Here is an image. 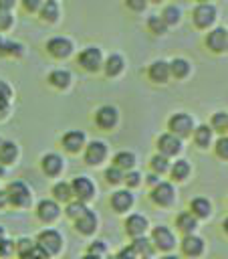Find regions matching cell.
<instances>
[{
  "mask_svg": "<svg viewBox=\"0 0 228 259\" xmlns=\"http://www.w3.org/2000/svg\"><path fill=\"white\" fill-rule=\"evenodd\" d=\"M194 130H196V119L188 111H176L167 119V134H172L180 140L192 138Z\"/></svg>",
  "mask_w": 228,
  "mask_h": 259,
  "instance_id": "cell-1",
  "label": "cell"
},
{
  "mask_svg": "<svg viewBox=\"0 0 228 259\" xmlns=\"http://www.w3.org/2000/svg\"><path fill=\"white\" fill-rule=\"evenodd\" d=\"M218 18V8L214 2H200L192 10V22L200 30H210L214 28V22Z\"/></svg>",
  "mask_w": 228,
  "mask_h": 259,
  "instance_id": "cell-2",
  "label": "cell"
},
{
  "mask_svg": "<svg viewBox=\"0 0 228 259\" xmlns=\"http://www.w3.org/2000/svg\"><path fill=\"white\" fill-rule=\"evenodd\" d=\"M149 241L153 245L155 251H161V253H172L176 249V235L174 231L167 227V225H157L151 229V235H149Z\"/></svg>",
  "mask_w": 228,
  "mask_h": 259,
  "instance_id": "cell-3",
  "label": "cell"
},
{
  "mask_svg": "<svg viewBox=\"0 0 228 259\" xmlns=\"http://www.w3.org/2000/svg\"><path fill=\"white\" fill-rule=\"evenodd\" d=\"M6 196H8V204L12 206H18V208H26L32 200V194H30V188L22 182V180H14L6 186Z\"/></svg>",
  "mask_w": 228,
  "mask_h": 259,
  "instance_id": "cell-4",
  "label": "cell"
},
{
  "mask_svg": "<svg viewBox=\"0 0 228 259\" xmlns=\"http://www.w3.org/2000/svg\"><path fill=\"white\" fill-rule=\"evenodd\" d=\"M204 45L210 53L214 55H222L228 51V28L224 26H214L208 30V34L204 36Z\"/></svg>",
  "mask_w": 228,
  "mask_h": 259,
  "instance_id": "cell-5",
  "label": "cell"
},
{
  "mask_svg": "<svg viewBox=\"0 0 228 259\" xmlns=\"http://www.w3.org/2000/svg\"><path fill=\"white\" fill-rule=\"evenodd\" d=\"M155 148H157V154L159 156H163V158H176V156H180L182 154V150H184V144H182V140L180 138H176V136H172V134H159L157 136V140H155Z\"/></svg>",
  "mask_w": 228,
  "mask_h": 259,
  "instance_id": "cell-6",
  "label": "cell"
},
{
  "mask_svg": "<svg viewBox=\"0 0 228 259\" xmlns=\"http://www.w3.org/2000/svg\"><path fill=\"white\" fill-rule=\"evenodd\" d=\"M149 198H151V202H153L155 206L167 208V206H172V204L176 202V188H174V184H172V182L161 180L157 186H153V188H151Z\"/></svg>",
  "mask_w": 228,
  "mask_h": 259,
  "instance_id": "cell-7",
  "label": "cell"
},
{
  "mask_svg": "<svg viewBox=\"0 0 228 259\" xmlns=\"http://www.w3.org/2000/svg\"><path fill=\"white\" fill-rule=\"evenodd\" d=\"M36 245L50 257V255H56L63 249V237H61V233L56 229H44V231L38 233Z\"/></svg>",
  "mask_w": 228,
  "mask_h": 259,
  "instance_id": "cell-8",
  "label": "cell"
},
{
  "mask_svg": "<svg viewBox=\"0 0 228 259\" xmlns=\"http://www.w3.org/2000/svg\"><path fill=\"white\" fill-rule=\"evenodd\" d=\"M77 61H79V65H81L85 71L95 73V71H99V69L103 67V53H101L99 47H87V49H83V51L79 53Z\"/></svg>",
  "mask_w": 228,
  "mask_h": 259,
  "instance_id": "cell-9",
  "label": "cell"
},
{
  "mask_svg": "<svg viewBox=\"0 0 228 259\" xmlns=\"http://www.w3.org/2000/svg\"><path fill=\"white\" fill-rule=\"evenodd\" d=\"M71 190L73 196H77V200L81 202H89L91 198H95V184L89 176H75L71 182Z\"/></svg>",
  "mask_w": 228,
  "mask_h": 259,
  "instance_id": "cell-10",
  "label": "cell"
},
{
  "mask_svg": "<svg viewBox=\"0 0 228 259\" xmlns=\"http://www.w3.org/2000/svg\"><path fill=\"white\" fill-rule=\"evenodd\" d=\"M180 251H182L184 257L198 259V257L204 255L206 243H204V239L198 237V235H186V237H182V241H180Z\"/></svg>",
  "mask_w": 228,
  "mask_h": 259,
  "instance_id": "cell-11",
  "label": "cell"
},
{
  "mask_svg": "<svg viewBox=\"0 0 228 259\" xmlns=\"http://www.w3.org/2000/svg\"><path fill=\"white\" fill-rule=\"evenodd\" d=\"M123 227H125V233H127L129 237L137 239V237H145V233H147V229H149V221H147L145 214L133 212V214H129V217L125 219Z\"/></svg>",
  "mask_w": 228,
  "mask_h": 259,
  "instance_id": "cell-12",
  "label": "cell"
},
{
  "mask_svg": "<svg viewBox=\"0 0 228 259\" xmlns=\"http://www.w3.org/2000/svg\"><path fill=\"white\" fill-rule=\"evenodd\" d=\"M46 51L54 59H67L73 53V42L67 36H52L46 40Z\"/></svg>",
  "mask_w": 228,
  "mask_h": 259,
  "instance_id": "cell-13",
  "label": "cell"
},
{
  "mask_svg": "<svg viewBox=\"0 0 228 259\" xmlns=\"http://www.w3.org/2000/svg\"><path fill=\"white\" fill-rule=\"evenodd\" d=\"M107 158V144L101 140H93L85 146V162L89 166H99Z\"/></svg>",
  "mask_w": 228,
  "mask_h": 259,
  "instance_id": "cell-14",
  "label": "cell"
},
{
  "mask_svg": "<svg viewBox=\"0 0 228 259\" xmlns=\"http://www.w3.org/2000/svg\"><path fill=\"white\" fill-rule=\"evenodd\" d=\"M117 121H119V111L113 105H101L95 111V123L101 130H111L117 125Z\"/></svg>",
  "mask_w": 228,
  "mask_h": 259,
  "instance_id": "cell-15",
  "label": "cell"
},
{
  "mask_svg": "<svg viewBox=\"0 0 228 259\" xmlns=\"http://www.w3.org/2000/svg\"><path fill=\"white\" fill-rule=\"evenodd\" d=\"M61 214V206L56 200L52 198H42L38 204H36V217L42 221V223H52L56 221Z\"/></svg>",
  "mask_w": 228,
  "mask_h": 259,
  "instance_id": "cell-16",
  "label": "cell"
},
{
  "mask_svg": "<svg viewBox=\"0 0 228 259\" xmlns=\"http://www.w3.org/2000/svg\"><path fill=\"white\" fill-rule=\"evenodd\" d=\"M40 168L46 176H59L65 168V160L56 154V152H48L40 158Z\"/></svg>",
  "mask_w": 228,
  "mask_h": 259,
  "instance_id": "cell-17",
  "label": "cell"
},
{
  "mask_svg": "<svg viewBox=\"0 0 228 259\" xmlns=\"http://www.w3.org/2000/svg\"><path fill=\"white\" fill-rule=\"evenodd\" d=\"M111 208L115 210V212H127L131 206H133V202H135V196L131 194V190H127V188H123V190H115L113 194H111Z\"/></svg>",
  "mask_w": 228,
  "mask_h": 259,
  "instance_id": "cell-18",
  "label": "cell"
},
{
  "mask_svg": "<svg viewBox=\"0 0 228 259\" xmlns=\"http://www.w3.org/2000/svg\"><path fill=\"white\" fill-rule=\"evenodd\" d=\"M61 142H63V148H65L67 152H71V154H77V152L83 150V146H87V138H85V134H83L81 130H71V132H67Z\"/></svg>",
  "mask_w": 228,
  "mask_h": 259,
  "instance_id": "cell-19",
  "label": "cell"
},
{
  "mask_svg": "<svg viewBox=\"0 0 228 259\" xmlns=\"http://www.w3.org/2000/svg\"><path fill=\"white\" fill-rule=\"evenodd\" d=\"M147 77L153 83H167V79H169V63L163 61V59L153 61L147 67Z\"/></svg>",
  "mask_w": 228,
  "mask_h": 259,
  "instance_id": "cell-20",
  "label": "cell"
},
{
  "mask_svg": "<svg viewBox=\"0 0 228 259\" xmlns=\"http://www.w3.org/2000/svg\"><path fill=\"white\" fill-rule=\"evenodd\" d=\"M192 140L200 150H208L214 144V132L208 123H200V125H196L194 134H192Z\"/></svg>",
  "mask_w": 228,
  "mask_h": 259,
  "instance_id": "cell-21",
  "label": "cell"
},
{
  "mask_svg": "<svg viewBox=\"0 0 228 259\" xmlns=\"http://www.w3.org/2000/svg\"><path fill=\"white\" fill-rule=\"evenodd\" d=\"M188 208H190L192 217H196L198 221L210 219V214H212V202H210L206 196H196V198H192L190 204H188Z\"/></svg>",
  "mask_w": 228,
  "mask_h": 259,
  "instance_id": "cell-22",
  "label": "cell"
},
{
  "mask_svg": "<svg viewBox=\"0 0 228 259\" xmlns=\"http://www.w3.org/2000/svg\"><path fill=\"white\" fill-rule=\"evenodd\" d=\"M176 229L186 237V235H196V229H198V219L192 217L190 210H182L178 217H176Z\"/></svg>",
  "mask_w": 228,
  "mask_h": 259,
  "instance_id": "cell-23",
  "label": "cell"
},
{
  "mask_svg": "<svg viewBox=\"0 0 228 259\" xmlns=\"http://www.w3.org/2000/svg\"><path fill=\"white\" fill-rule=\"evenodd\" d=\"M190 172H192V166L186 158H178L169 166V176H172L174 182H186L190 178Z\"/></svg>",
  "mask_w": 228,
  "mask_h": 259,
  "instance_id": "cell-24",
  "label": "cell"
},
{
  "mask_svg": "<svg viewBox=\"0 0 228 259\" xmlns=\"http://www.w3.org/2000/svg\"><path fill=\"white\" fill-rule=\"evenodd\" d=\"M125 67V59L119 53H111L105 61H103V71L107 77H117Z\"/></svg>",
  "mask_w": 228,
  "mask_h": 259,
  "instance_id": "cell-25",
  "label": "cell"
},
{
  "mask_svg": "<svg viewBox=\"0 0 228 259\" xmlns=\"http://www.w3.org/2000/svg\"><path fill=\"white\" fill-rule=\"evenodd\" d=\"M192 73V63L184 57H176L169 61V77H176V79H186L188 75Z\"/></svg>",
  "mask_w": 228,
  "mask_h": 259,
  "instance_id": "cell-26",
  "label": "cell"
},
{
  "mask_svg": "<svg viewBox=\"0 0 228 259\" xmlns=\"http://www.w3.org/2000/svg\"><path fill=\"white\" fill-rule=\"evenodd\" d=\"M75 229L81 233V235H93L95 229H97V214L93 210H87L81 219L75 221Z\"/></svg>",
  "mask_w": 228,
  "mask_h": 259,
  "instance_id": "cell-27",
  "label": "cell"
},
{
  "mask_svg": "<svg viewBox=\"0 0 228 259\" xmlns=\"http://www.w3.org/2000/svg\"><path fill=\"white\" fill-rule=\"evenodd\" d=\"M159 18L163 20L165 26H176V24H180V20H182V10H180V6H176V4H165V6L161 8Z\"/></svg>",
  "mask_w": 228,
  "mask_h": 259,
  "instance_id": "cell-28",
  "label": "cell"
},
{
  "mask_svg": "<svg viewBox=\"0 0 228 259\" xmlns=\"http://www.w3.org/2000/svg\"><path fill=\"white\" fill-rule=\"evenodd\" d=\"M48 83L56 89H67L71 85V73L67 69H54L48 75Z\"/></svg>",
  "mask_w": 228,
  "mask_h": 259,
  "instance_id": "cell-29",
  "label": "cell"
},
{
  "mask_svg": "<svg viewBox=\"0 0 228 259\" xmlns=\"http://www.w3.org/2000/svg\"><path fill=\"white\" fill-rule=\"evenodd\" d=\"M135 162H137L135 154H133V152H127V150L117 152V154H115V158H113V166H117L119 170H127V172H129V170H133Z\"/></svg>",
  "mask_w": 228,
  "mask_h": 259,
  "instance_id": "cell-30",
  "label": "cell"
},
{
  "mask_svg": "<svg viewBox=\"0 0 228 259\" xmlns=\"http://www.w3.org/2000/svg\"><path fill=\"white\" fill-rule=\"evenodd\" d=\"M18 156V146L10 140H2L0 144V164H12Z\"/></svg>",
  "mask_w": 228,
  "mask_h": 259,
  "instance_id": "cell-31",
  "label": "cell"
},
{
  "mask_svg": "<svg viewBox=\"0 0 228 259\" xmlns=\"http://www.w3.org/2000/svg\"><path fill=\"white\" fill-rule=\"evenodd\" d=\"M38 14H40V18H42L44 22H56V20H59V2H54V0L42 2Z\"/></svg>",
  "mask_w": 228,
  "mask_h": 259,
  "instance_id": "cell-32",
  "label": "cell"
},
{
  "mask_svg": "<svg viewBox=\"0 0 228 259\" xmlns=\"http://www.w3.org/2000/svg\"><path fill=\"white\" fill-rule=\"evenodd\" d=\"M52 200H56V202H71V198H73V190H71V182H65V180H61V182H56L54 186H52Z\"/></svg>",
  "mask_w": 228,
  "mask_h": 259,
  "instance_id": "cell-33",
  "label": "cell"
},
{
  "mask_svg": "<svg viewBox=\"0 0 228 259\" xmlns=\"http://www.w3.org/2000/svg\"><path fill=\"white\" fill-rule=\"evenodd\" d=\"M208 125L212 127V132H218V134L224 136L226 130H228V111H216V113H212Z\"/></svg>",
  "mask_w": 228,
  "mask_h": 259,
  "instance_id": "cell-34",
  "label": "cell"
},
{
  "mask_svg": "<svg viewBox=\"0 0 228 259\" xmlns=\"http://www.w3.org/2000/svg\"><path fill=\"white\" fill-rule=\"evenodd\" d=\"M149 166H151V172H153V174L161 176V174H167V172H169L172 162H169L167 158L159 156V154H153V156H151V160H149Z\"/></svg>",
  "mask_w": 228,
  "mask_h": 259,
  "instance_id": "cell-35",
  "label": "cell"
},
{
  "mask_svg": "<svg viewBox=\"0 0 228 259\" xmlns=\"http://www.w3.org/2000/svg\"><path fill=\"white\" fill-rule=\"evenodd\" d=\"M131 247H133V251L137 253V257H149V255L153 253V245H151V241H149L147 237H137V239H133Z\"/></svg>",
  "mask_w": 228,
  "mask_h": 259,
  "instance_id": "cell-36",
  "label": "cell"
},
{
  "mask_svg": "<svg viewBox=\"0 0 228 259\" xmlns=\"http://www.w3.org/2000/svg\"><path fill=\"white\" fill-rule=\"evenodd\" d=\"M87 210H89V208H87V204H85V202H81V200H71V202H67L65 214H67L71 221H77V219H81Z\"/></svg>",
  "mask_w": 228,
  "mask_h": 259,
  "instance_id": "cell-37",
  "label": "cell"
},
{
  "mask_svg": "<svg viewBox=\"0 0 228 259\" xmlns=\"http://www.w3.org/2000/svg\"><path fill=\"white\" fill-rule=\"evenodd\" d=\"M147 28H149V32H153V34H157V36H161V34L167 32V26H165L163 20L159 18V14L147 16Z\"/></svg>",
  "mask_w": 228,
  "mask_h": 259,
  "instance_id": "cell-38",
  "label": "cell"
},
{
  "mask_svg": "<svg viewBox=\"0 0 228 259\" xmlns=\"http://www.w3.org/2000/svg\"><path fill=\"white\" fill-rule=\"evenodd\" d=\"M214 154H216L220 160H226V162H228V134H226V136H220V138L214 142Z\"/></svg>",
  "mask_w": 228,
  "mask_h": 259,
  "instance_id": "cell-39",
  "label": "cell"
},
{
  "mask_svg": "<svg viewBox=\"0 0 228 259\" xmlns=\"http://www.w3.org/2000/svg\"><path fill=\"white\" fill-rule=\"evenodd\" d=\"M123 170H119L117 166H109L107 170H105V180L109 182V184H119V182H123Z\"/></svg>",
  "mask_w": 228,
  "mask_h": 259,
  "instance_id": "cell-40",
  "label": "cell"
},
{
  "mask_svg": "<svg viewBox=\"0 0 228 259\" xmlns=\"http://www.w3.org/2000/svg\"><path fill=\"white\" fill-rule=\"evenodd\" d=\"M32 247H34V241H30V239H26V237H22V239H18V241L14 243V249H16V253H18L20 259H22Z\"/></svg>",
  "mask_w": 228,
  "mask_h": 259,
  "instance_id": "cell-41",
  "label": "cell"
},
{
  "mask_svg": "<svg viewBox=\"0 0 228 259\" xmlns=\"http://www.w3.org/2000/svg\"><path fill=\"white\" fill-rule=\"evenodd\" d=\"M141 174L137 172V170H129V172H125L123 174V182L127 184V188H135V186H139L141 184Z\"/></svg>",
  "mask_w": 228,
  "mask_h": 259,
  "instance_id": "cell-42",
  "label": "cell"
},
{
  "mask_svg": "<svg viewBox=\"0 0 228 259\" xmlns=\"http://www.w3.org/2000/svg\"><path fill=\"white\" fill-rule=\"evenodd\" d=\"M105 251H107L105 241H93V243L89 245V249H87V253H91V255H99V257H103Z\"/></svg>",
  "mask_w": 228,
  "mask_h": 259,
  "instance_id": "cell-43",
  "label": "cell"
},
{
  "mask_svg": "<svg viewBox=\"0 0 228 259\" xmlns=\"http://www.w3.org/2000/svg\"><path fill=\"white\" fill-rule=\"evenodd\" d=\"M14 253V243L10 239H0V255L2 257H10Z\"/></svg>",
  "mask_w": 228,
  "mask_h": 259,
  "instance_id": "cell-44",
  "label": "cell"
},
{
  "mask_svg": "<svg viewBox=\"0 0 228 259\" xmlns=\"http://www.w3.org/2000/svg\"><path fill=\"white\" fill-rule=\"evenodd\" d=\"M22 259H48V255H46V253H44V251L34 243V247H32V249L22 257Z\"/></svg>",
  "mask_w": 228,
  "mask_h": 259,
  "instance_id": "cell-45",
  "label": "cell"
},
{
  "mask_svg": "<svg viewBox=\"0 0 228 259\" xmlns=\"http://www.w3.org/2000/svg\"><path fill=\"white\" fill-rule=\"evenodd\" d=\"M10 97H12V89L6 81H0V101L2 103H10Z\"/></svg>",
  "mask_w": 228,
  "mask_h": 259,
  "instance_id": "cell-46",
  "label": "cell"
},
{
  "mask_svg": "<svg viewBox=\"0 0 228 259\" xmlns=\"http://www.w3.org/2000/svg\"><path fill=\"white\" fill-rule=\"evenodd\" d=\"M12 26V14L8 10H0V30H6Z\"/></svg>",
  "mask_w": 228,
  "mask_h": 259,
  "instance_id": "cell-47",
  "label": "cell"
},
{
  "mask_svg": "<svg viewBox=\"0 0 228 259\" xmlns=\"http://www.w3.org/2000/svg\"><path fill=\"white\" fill-rule=\"evenodd\" d=\"M115 259H137V253L133 251V247L129 245V247H123L119 253H117V257Z\"/></svg>",
  "mask_w": 228,
  "mask_h": 259,
  "instance_id": "cell-48",
  "label": "cell"
},
{
  "mask_svg": "<svg viewBox=\"0 0 228 259\" xmlns=\"http://www.w3.org/2000/svg\"><path fill=\"white\" fill-rule=\"evenodd\" d=\"M125 6H127V8H131V10H137V12H139V10H145L147 2H145V0H127V2H125Z\"/></svg>",
  "mask_w": 228,
  "mask_h": 259,
  "instance_id": "cell-49",
  "label": "cell"
},
{
  "mask_svg": "<svg viewBox=\"0 0 228 259\" xmlns=\"http://www.w3.org/2000/svg\"><path fill=\"white\" fill-rule=\"evenodd\" d=\"M22 6H24L28 12H36V10H40L42 2H40V0H24V2H22Z\"/></svg>",
  "mask_w": 228,
  "mask_h": 259,
  "instance_id": "cell-50",
  "label": "cell"
},
{
  "mask_svg": "<svg viewBox=\"0 0 228 259\" xmlns=\"http://www.w3.org/2000/svg\"><path fill=\"white\" fill-rule=\"evenodd\" d=\"M145 182L153 188V186H157L161 180H159V176H157V174H153V172H151V174H147V176H145Z\"/></svg>",
  "mask_w": 228,
  "mask_h": 259,
  "instance_id": "cell-51",
  "label": "cell"
},
{
  "mask_svg": "<svg viewBox=\"0 0 228 259\" xmlns=\"http://www.w3.org/2000/svg\"><path fill=\"white\" fill-rule=\"evenodd\" d=\"M12 6H14V0H0V10H8L10 12Z\"/></svg>",
  "mask_w": 228,
  "mask_h": 259,
  "instance_id": "cell-52",
  "label": "cell"
},
{
  "mask_svg": "<svg viewBox=\"0 0 228 259\" xmlns=\"http://www.w3.org/2000/svg\"><path fill=\"white\" fill-rule=\"evenodd\" d=\"M6 204H8V196H6L4 190H0V208H4Z\"/></svg>",
  "mask_w": 228,
  "mask_h": 259,
  "instance_id": "cell-53",
  "label": "cell"
},
{
  "mask_svg": "<svg viewBox=\"0 0 228 259\" xmlns=\"http://www.w3.org/2000/svg\"><path fill=\"white\" fill-rule=\"evenodd\" d=\"M161 259H182V257H180V255H176V253H165Z\"/></svg>",
  "mask_w": 228,
  "mask_h": 259,
  "instance_id": "cell-54",
  "label": "cell"
},
{
  "mask_svg": "<svg viewBox=\"0 0 228 259\" xmlns=\"http://www.w3.org/2000/svg\"><path fill=\"white\" fill-rule=\"evenodd\" d=\"M222 231H224V235L228 237V217H226V219L222 221Z\"/></svg>",
  "mask_w": 228,
  "mask_h": 259,
  "instance_id": "cell-55",
  "label": "cell"
},
{
  "mask_svg": "<svg viewBox=\"0 0 228 259\" xmlns=\"http://www.w3.org/2000/svg\"><path fill=\"white\" fill-rule=\"evenodd\" d=\"M83 259H103V257H99V255H91V253H87Z\"/></svg>",
  "mask_w": 228,
  "mask_h": 259,
  "instance_id": "cell-56",
  "label": "cell"
},
{
  "mask_svg": "<svg viewBox=\"0 0 228 259\" xmlns=\"http://www.w3.org/2000/svg\"><path fill=\"white\" fill-rule=\"evenodd\" d=\"M0 239H4V229L0 227Z\"/></svg>",
  "mask_w": 228,
  "mask_h": 259,
  "instance_id": "cell-57",
  "label": "cell"
},
{
  "mask_svg": "<svg viewBox=\"0 0 228 259\" xmlns=\"http://www.w3.org/2000/svg\"><path fill=\"white\" fill-rule=\"evenodd\" d=\"M0 176H4V166L0 164Z\"/></svg>",
  "mask_w": 228,
  "mask_h": 259,
  "instance_id": "cell-58",
  "label": "cell"
},
{
  "mask_svg": "<svg viewBox=\"0 0 228 259\" xmlns=\"http://www.w3.org/2000/svg\"><path fill=\"white\" fill-rule=\"evenodd\" d=\"M0 45H2V36H0Z\"/></svg>",
  "mask_w": 228,
  "mask_h": 259,
  "instance_id": "cell-59",
  "label": "cell"
},
{
  "mask_svg": "<svg viewBox=\"0 0 228 259\" xmlns=\"http://www.w3.org/2000/svg\"><path fill=\"white\" fill-rule=\"evenodd\" d=\"M0 144H2V140H0Z\"/></svg>",
  "mask_w": 228,
  "mask_h": 259,
  "instance_id": "cell-60",
  "label": "cell"
},
{
  "mask_svg": "<svg viewBox=\"0 0 228 259\" xmlns=\"http://www.w3.org/2000/svg\"><path fill=\"white\" fill-rule=\"evenodd\" d=\"M226 134H228V130H226Z\"/></svg>",
  "mask_w": 228,
  "mask_h": 259,
  "instance_id": "cell-61",
  "label": "cell"
},
{
  "mask_svg": "<svg viewBox=\"0 0 228 259\" xmlns=\"http://www.w3.org/2000/svg\"><path fill=\"white\" fill-rule=\"evenodd\" d=\"M113 259H115V257H113Z\"/></svg>",
  "mask_w": 228,
  "mask_h": 259,
  "instance_id": "cell-62",
  "label": "cell"
}]
</instances>
